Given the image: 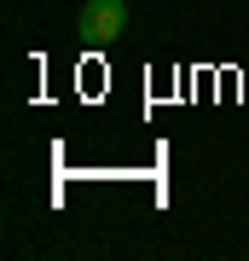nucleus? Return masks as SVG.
Masks as SVG:
<instances>
[{
	"label": "nucleus",
	"mask_w": 249,
	"mask_h": 261,
	"mask_svg": "<svg viewBox=\"0 0 249 261\" xmlns=\"http://www.w3.org/2000/svg\"><path fill=\"white\" fill-rule=\"evenodd\" d=\"M75 29H81L87 47H110L122 29H128V0H87L81 18H75Z\"/></svg>",
	"instance_id": "1"
}]
</instances>
